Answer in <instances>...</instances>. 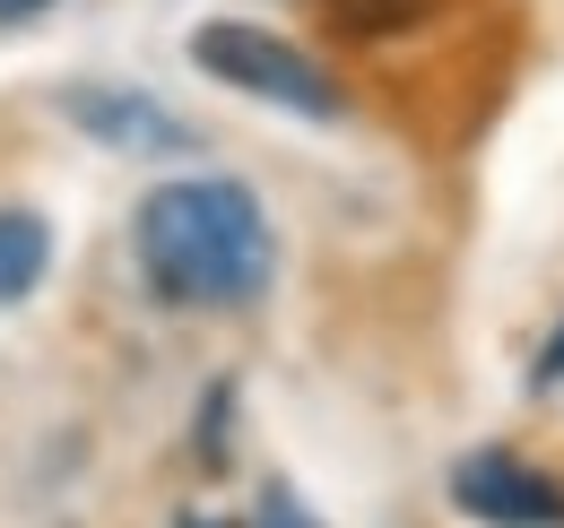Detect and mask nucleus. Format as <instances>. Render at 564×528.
Masks as SVG:
<instances>
[{
  "label": "nucleus",
  "instance_id": "obj_1",
  "mask_svg": "<svg viewBox=\"0 0 564 528\" xmlns=\"http://www.w3.org/2000/svg\"><path fill=\"white\" fill-rule=\"evenodd\" d=\"M131 252H140L148 286L165 304H192V312H243L279 277V234H270L261 199L226 174H192V183L148 191Z\"/></svg>",
  "mask_w": 564,
  "mask_h": 528
},
{
  "label": "nucleus",
  "instance_id": "obj_2",
  "mask_svg": "<svg viewBox=\"0 0 564 528\" xmlns=\"http://www.w3.org/2000/svg\"><path fill=\"white\" fill-rule=\"evenodd\" d=\"M192 62L226 78V87H243V96H261V105H279V113H304V122H339V78L313 62L304 44H286L270 26H252V18H209L200 35H192Z\"/></svg>",
  "mask_w": 564,
  "mask_h": 528
},
{
  "label": "nucleus",
  "instance_id": "obj_3",
  "mask_svg": "<svg viewBox=\"0 0 564 528\" xmlns=\"http://www.w3.org/2000/svg\"><path fill=\"white\" fill-rule=\"evenodd\" d=\"M452 503L478 528H564V476L512 460V451H469L452 468Z\"/></svg>",
  "mask_w": 564,
  "mask_h": 528
},
{
  "label": "nucleus",
  "instance_id": "obj_4",
  "mask_svg": "<svg viewBox=\"0 0 564 528\" xmlns=\"http://www.w3.org/2000/svg\"><path fill=\"white\" fill-rule=\"evenodd\" d=\"M62 113H70L96 147H122V156H183V139H192L156 96H140V87H62Z\"/></svg>",
  "mask_w": 564,
  "mask_h": 528
},
{
  "label": "nucleus",
  "instance_id": "obj_5",
  "mask_svg": "<svg viewBox=\"0 0 564 528\" xmlns=\"http://www.w3.org/2000/svg\"><path fill=\"white\" fill-rule=\"evenodd\" d=\"M53 268V226L35 208H0V304H26Z\"/></svg>",
  "mask_w": 564,
  "mask_h": 528
},
{
  "label": "nucleus",
  "instance_id": "obj_6",
  "mask_svg": "<svg viewBox=\"0 0 564 528\" xmlns=\"http://www.w3.org/2000/svg\"><path fill=\"white\" fill-rule=\"evenodd\" d=\"M434 9H443V0H322V18H330L339 35H409Z\"/></svg>",
  "mask_w": 564,
  "mask_h": 528
},
{
  "label": "nucleus",
  "instance_id": "obj_7",
  "mask_svg": "<svg viewBox=\"0 0 564 528\" xmlns=\"http://www.w3.org/2000/svg\"><path fill=\"white\" fill-rule=\"evenodd\" d=\"M530 382H539V391H556V382H564V330L539 346V373H530Z\"/></svg>",
  "mask_w": 564,
  "mask_h": 528
},
{
  "label": "nucleus",
  "instance_id": "obj_8",
  "mask_svg": "<svg viewBox=\"0 0 564 528\" xmlns=\"http://www.w3.org/2000/svg\"><path fill=\"white\" fill-rule=\"evenodd\" d=\"M270 528H304V512L286 503V485H270Z\"/></svg>",
  "mask_w": 564,
  "mask_h": 528
},
{
  "label": "nucleus",
  "instance_id": "obj_9",
  "mask_svg": "<svg viewBox=\"0 0 564 528\" xmlns=\"http://www.w3.org/2000/svg\"><path fill=\"white\" fill-rule=\"evenodd\" d=\"M35 9H53V0H0V26H9V18H35Z\"/></svg>",
  "mask_w": 564,
  "mask_h": 528
},
{
  "label": "nucleus",
  "instance_id": "obj_10",
  "mask_svg": "<svg viewBox=\"0 0 564 528\" xmlns=\"http://www.w3.org/2000/svg\"><path fill=\"white\" fill-rule=\"evenodd\" d=\"M183 528H243V520H209V512H192V520H183Z\"/></svg>",
  "mask_w": 564,
  "mask_h": 528
}]
</instances>
